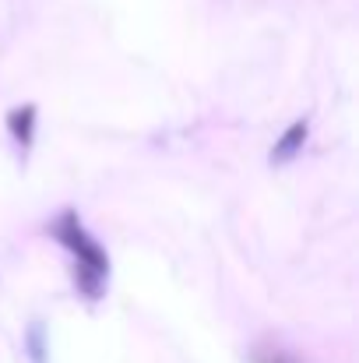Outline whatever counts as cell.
<instances>
[{"mask_svg":"<svg viewBox=\"0 0 359 363\" xmlns=\"http://www.w3.org/2000/svg\"><path fill=\"white\" fill-rule=\"evenodd\" d=\"M53 237H57V240L78 257L74 282H78V289H81L85 296H92V300H96V296L103 293L106 275H110V261H106L103 247L81 230V223H78V216H74V212H64V216H60V223L53 226Z\"/></svg>","mask_w":359,"mask_h":363,"instance_id":"cell-1","label":"cell"},{"mask_svg":"<svg viewBox=\"0 0 359 363\" xmlns=\"http://www.w3.org/2000/svg\"><path fill=\"white\" fill-rule=\"evenodd\" d=\"M303 141H307V121H296L285 134H282V141L271 148V159L275 162H285V159H292L300 148H303Z\"/></svg>","mask_w":359,"mask_h":363,"instance_id":"cell-2","label":"cell"},{"mask_svg":"<svg viewBox=\"0 0 359 363\" xmlns=\"http://www.w3.org/2000/svg\"><path fill=\"white\" fill-rule=\"evenodd\" d=\"M7 127L14 134V141L21 145H32V127H35V106H21V110H11Z\"/></svg>","mask_w":359,"mask_h":363,"instance_id":"cell-3","label":"cell"},{"mask_svg":"<svg viewBox=\"0 0 359 363\" xmlns=\"http://www.w3.org/2000/svg\"><path fill=\"white\" fill-rule=\"evenodd\" d=\"M257 363H289L282 353H268V357H257Z\"/></svg>","mask_w":359,"mask_h":363,"instance_id":"cell-4","label":"cell"}]
</instances>
